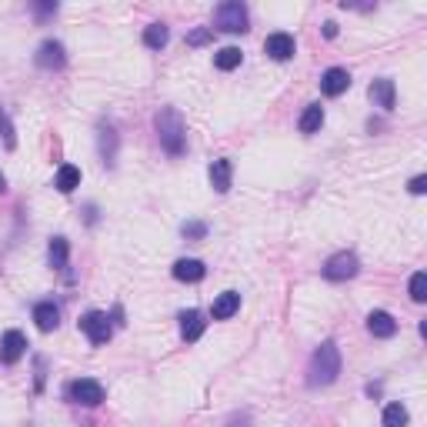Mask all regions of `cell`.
Wrapping results in <instances>:
<instances>
[{
    "label": "cell",
    "mask_w": 427,
    "mask_h": 427,
    "mask_svg": "<svg viewBox=\"0 0 427 427\" xmlns=\"http://www.w3.org/2000/svg\"><path fill=\"white\" fill-rule=\"evenodd\" d=\"M171 41V30L164 27V23H150L147 30H144V43H147L150 50H160V47H167Z\"/></svg>",
    "instance_id": "obj_20"
},
{
    "label": "cell",
    "mask_w": 427,
    "mask_h": 427,
    "mask_svg": "<svg viewBox=\"0 0 427 427\" xmlns=\"http://www.w3.org/2000/svg\"><path fill=\"white\" fill-rule=\"evenodd\" d=\"M237 307H240V294L237 291H224V294H217L211 314H214V320H227L237 314Z\"/></svg>",
    "instance_id": "obj_13"
},
{
    "label": "cell",
    "mask_w": 427,
    "mask_h": 427,
    "mask_svg": "<svg viewBox=\"0 0 427 427\" xmlns=\"http://www.w3.org/2000/svg\"><path fill=\"white\" fill-rule=\"evenodd\" d=\"M231 174H234L231 160H214V164H211V187H214V191H217V194L231 191Z\"/></svg>",
    "instance_id": "obj_17"
},
{
    "label": "cell",
    "mask_w": 427,
    "mask_h": 427,
    "mask_svg": "<svg viewBox=\"0 0 427 427\" xmlns=\"http://www.w3.org/2000/svg\"><path fill=\"white\" fill-rule=\"evenodd\" d=\"M357 271H361V264H357V257L351 251H341V254H334L324 264V278L327 280H351Z\"/></svg>",
    "instance_id": "obj_4"
},
{
    "label": "cell",
    "mask_w": 427,
    "mask_h": 427,
    "mask_svg": "<svg viewBox=\"0 0 427 427\" xmlns=\"http://www.w3.org/2000/svg\"><path fill=\"white\" fill-rule=\"evenodd\" d=\"M37 64L47 67V70H57V67L67 64V54H64V43L57 41H43L41 50H37Z\"/></svg>",
    "instance_id": "obj_10"
},
{
    "label": "cell",
    "mask_w": 427,
    "mask_h": 427,
    "mask_svg": "<svg viewBox=\"0 0 427 427\" xmlns=\"http://www.w3.org/2000/svg\"><path fill=\"white\" fill-rule=\"evenodd\" d=\"M81 331L87 334L90 344H107L110 341V317H107L104 311H87L84 317H81Z\"/></svg>",
    "instance_id": "obj_5"
},
{
    "label": "cell",
    "mask_w": 427,
    "mask_h": 427,
    "mask_svg": "<svg viewBox=\"0 0 427 427\" xmlns=\"http://www.w3.org/2000/svg\"><path fill=\"white\" fill-rule=\"evenodd\" d=\"M54 187H57L61 194L77 191V187H81V171H77L74 164H64V167L57 171V177H54Z\"/></svg>",
    "instance_id": "obj_18"
},
{
    "label": "cell",
    "mask_w": 427,
    "mask_h": 427,
    "mask_svg": "<svg viewBox=\"0 0 427 427\" xmlns=\"http://www.w3.org/2000/svg\"><path fill=\"white\" fill-rule=\"evenodd\" d=\"M384 427H407V407L387 404L384 407Z\"/></svg>",
    "instance_id": "obj_23"
},
{
    "label": "cell",
    "mask_w": 427,
    "mask_h": 427,
    "mask_svg": "<svg viewBox=\"0 0 427 427\" xmlns=\"http://www.w3.org/2000/svg\"><path fill=\"white\" fill-rule=\"evenodd\" d=\"M180 231H184V237H204V234H207V227H204V224H197V220H187Z\"/></svg>",
    "instance_id": "obj_27"
},
{
    "label": "cell",
    "mask_w": 427,
    "mask_h": 427,
    "mask_svg": "<svg viewBox=\"0 0 427 427\" xmlns=\"http://www.w3.org/2000/svg\"><path fill=\"white\" fill-rule=\"evenodd\" d=\"M7 191V177H3V174H0V194Z\"/></svg>",
    "instance_id": "obj_31"
},
{
    "label": "cell",
    "mask_w": 427,
    "mask_h": 427,
    "mask_svg": "<svg viewBox=\"0 0 427 427\" xmlns=\"http://www.w3.org/2000/svg\"><path fill=\"white\" fill-rule=\"evenodd\" d=\"M367 331H371L374 337H394V334H397V320L390 317L387 311H371V314H367Z\"/></svg>",
    "instance_id": "obj_12"
},
{
    "label": "cell",
    "mask_w": 427,
    "mask_h": 427,
    "mask_svg": "<svg viewBox=\"0 0 427 427\" xmlns=\"http://www.w3.org/2000/svg\"><path fill=\"white\" fill-rule=\"evenodd\" d=\"M347 87H351V74H347L344 67H331V70H324V77H320V90H324L327 97H341Z\"/></svg>",
    "instance_id": "obj_9"
},
{
    "label": "cell",
    "mask_w": 427,
    "mask_h": 427,
    "mask_svg": "<svg viewBox=\"0 0 427 427\" xmlns=\"http://www.w3.org/2000/svg\"><path fill=\"white\" fill-rule=\"evenodd\" d=\"M157 134H160V147L167 150V154H184V140H187V134H184V121H180V114L177 110H160L157 114Z\"/></svg>",
    "instance_id": "obj_2"
},
{
    "label": "cell",
    "mask_w": 427,
    "mask_h": 427,
    "mask_svg": "<svg viewBox=\"0 0 427 427\" xmlns=\"http://www.w3.org/2000/svg\"><path fill=\"white\" fill-rule=\"evenodd\" d=\"M410 300H417V304L427 300V274L424 271H417V274L410 278Z\"/></svg>",
    "instance_id": "obj_26"
},
{
    "label": "cell",
    "mask_w": 427,
    "mask_h": 427,
    "mask_svg": "<svg viewBox=\"0 0 427 427\" xmlns=\"http://www.w3.org/2000/svg\"><path fill=\"white\" fill-rule=\"evenodd\" d=\"M427 191V177L424 174H417L414 180H410V194H424Z\"/></svg>",
    "instance_id": "obj_28"
},
{
    "label": "cell",
    "mask_w": 427,
    "mask_h": 427,
    "mask_svg": "<svg viewBox=\"0 0 427 427\" xmlns=\"http://www.w3.org/2000/svg\"><path fill=\"white\" fill-rule=\"evenodd\" d=\"M211 41V30H194L191 37H187V43H194V47H197V43H207Z\"/></svg>",
    "instance_id": "obj_29"
},
{
    "label": "cell",
    "mask_w": 427,
    "mask_h": 427,
    "mask_svg": "<svg viewBox=\"0 0 427 427\" xmlns=\"http://www.w3.org/2000/svg\"><path fill=\"white\" fill-rule=\"evenodd\" d=\"M320 124H324V107H320V104H311L304 114H300V121H298L300 134H314V130H320Z\"/></svg>",
    "instance_id": "obj_19"
},
{
    "label": "cell",
    "mask_w": 427,
    "mask_h": 427,
    "mask_svg": "<svg viewBox=\"0 0 427 427\" xmlns=\"http://www.w3.org/2000/svg\"><path fill=\"white\" fill-rule=\"evenodd\" d=\"M214 23H217V30H224V34H244V30H247V7H244L240 0H227V3L217 7Z\"/></svg>",
    "instance_id": "obj_3"
},
{
    "label": "cell",
    "mask_w": 427,
    "mask_h": 427,
    "mask_svg": "<svg viewBox=\"0 0 427 427\" xmlns=\"http://www.w3.org/2000/svg\"><path fill=\"white\" fill-rule=\"evenodd\" d=\"M34 324L41 327L43 334H47V331H57V324H61L57 304H50V300H47V304H37V307H34Z\"/></svg>",
    "instance_id": "obj_14"
},
{
    "label": "cell",
    "mask_w": 427,
    "mask_h": 427,
    "mask_svg": "<svg viewBox=\"0 0 427 427\" xmlns=\"http://www.w3.org/2000/svg\"><path fill=\"white\" fill-rule=\"evenodd\" d=\"M204 327H207V320H204L200 311H184L180 314V334H184V341H197L204 334Z\"/></svg>",
    "instance_id": "obj_15"
},
{
    "label": "cell",
    "mask_w": 427,
    "mask_h": 427,
    "mask_svg": "<svg viewBox=\"0 0 427 427\" xmlns=\"http://www.w3.org/2000/svg\"><path fill=\"white\" fill-rule=\"evenodd\" d=\"M101 154H104V164H114V154H117V134H114V127H101Z\"/></svg>",
    "instance_id": "obj_22"
},
{
    "label": "cell",
    "mask_w": 427,
    "mask_h": 427,
    "mask_svg": "<svg viewBox=\"0 0 427 427\" xmlns=\"http://www.w3.org/2000/svg\"><path fill=\"white\" fill-rule=\"evenodd\" d=\"M324 37H337V23H334V21L324 23Z\"/></svg>",
    "instance_id": "obj_30"
},
{
    "label": "cell",
    "mask_w": 427,
    "mask_h": 427,
    "mask_svg": "<svg viewBox=\"0 0 427 427\" xmlns=\"http://www.w3.org/2000/svg\"><path fill=\"white\" fill-rule=\"evenodd\" d=\"M0 137H3V147L7 150L17 147V130H14V124H10V117H7L3 107H0Z\"/></svg>",
    "instance_id": "obj_24"
},
{
    "label": "cell",
    "mask_w": 427,
    "mask_h": 427,
    "mask_svg": "<svg viewBox=\"0 0 427 427\" xmlns=\"http://www.w3.org/2000/svg\"><path fill=\"white\" fill-rule=\"evenodd\" d=\"M240 47H220L217 54H214V64H217V70H234L237 64H240Z\"/></svg>",
    "instance_id": "obj_21"
},
{
    "label": "cell",
    "mask_w": 427,
    "mask_h": 427,
    "mask_svg": "<svg viewBox=\"0 0 427 427\" xmlns=\"http://www.w3.org/2000/svg\"><path fill=\"white\" fill-rule=\"evenodd\" d=\"M67 254H70L67 240L64 237H54V240H50V264H54V267H67Z\"/></svg>",
    "instance_id": "obj_25"
},
{
    "label": "cell",
    "mask_w": 427,
    "mask_h": 427,
    "mask_svg": "<svg viewBox=\"0 0 427 427\" xmlns=\"http://www.w3.org/2000/svg\"><path fill=\"white\" fill-rule=\"evenodd\" d=\"M371 101L377 107H384V110H394V81H387V77H381V81H374L371 84Z\"/></svg>",
    "instance_id": "obj_16"
},
{
    "label": "cell",
    "mask_w": 427,
    "mask_h": 427,
    "mask_svg": "<svg viewBox=\"0 0 427 427\" xmlns=\"http://www.w3.org/2000/svg\"><path fill=\"white\" fill-rule=\"evenodd\" d=\"M70 401H77V404H84V407H97L101 401H104V387L97 384V381H74L70 384Z\"/></svg>",
    "instance_id": "obj_6"
},
{
    "label": "cell",
    "mask_w": 427,
    "mask_h": 427,
    "mask_svg": "<svg viewBox=\"0 0 427 427\" xmlns=\"http://www.w3.org/2000/svg\"><path fill=\"white\" fill-rule=\"evenodd\" d=\"M23 351H27V337L21 331H7L0 337V361L3 364H17L23 357Z\"/></svg>",
    "instance_id": "obj_7"
},
{
    "label": "cell",
    "mask_w": 427,
    "mask_h": 427,
    "mask_svg": "<svg viewBox=\"0 0 427 427\" xmlns=\"http://www.w3.org/2000/svg\"><path fill=\"white\" fill-rule=\"evenodd\" d=\"M337 374H341V351H337V344L334 341H324L314 351V357H311V367H307V384L311 387H327L337 381Z\"/></svg>",
    "instance_id": "obj_1"
},
{
    "label": "cell",
    "mask_w": 427,
    "mask_h": 427,
    "mask_svg": "<svg viewBox=\"0 0 427 427\" xmlns=\"http://www.w3.org/2000/svg\"><path fill=\"white\" fill-rule=\"evenodd\" d=\"M204 274H207V267L200 260H194V257H180L174 264V278L184 280V284H197V280H204Z\"/></svg>",
    "instance_id": "obj_11"
},
{
    "label": "cell",
    "mask_w": 427,
    "mask_h": 427,
    "mask_svg": "<svg viewBox=\"0 0 427 427\" xmlns=\"http://www.w3.org/2000/svg\"><path fill=\"white\" fill-rule=\"evenodd\" d=\"M294 50H298V43H294L291 34H271V37L264 41V54L274 57V61H291Z\"/></svg>",
    "instance_id": "obj_8"
}]
</instances>
